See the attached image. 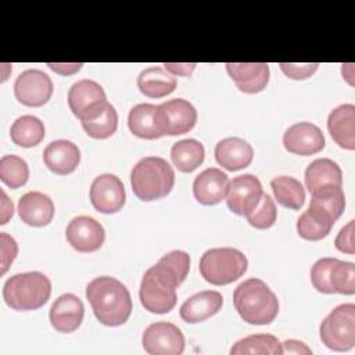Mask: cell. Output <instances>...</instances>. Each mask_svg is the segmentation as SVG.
Wrapping results in <instances>:
<instances>
[{
    "instance_id": "cell-1",
    "label": "cell",
    "mask_w": 355,
    "mask_h": 355,
    "mask_svg": "<svg viewBox=\"0 0 355 355\" xmlns=\"http://www.w3.org/2000/svg\"><path fill=\"white\" fill-rule=\"evenodd\" d=\"M190 270V255L173 250L150 266L140 282L139 298L143 308L151 313H168L178 301L176 288L186 280Z\"/></svg>"
},
{
    "instance_id": "cell-2",
    "label": "cell",
    "mask_w": 355,
    "mask_h": 355,
    "mask_svg": "<svg viewBox=\"0 0 355 355\" xmlns=\"http://www.w3.org/2000/svg\"><path fill=\"white\" fill-rule=\"evenodd\" d=\"M86 298L94 316L104 326H122L132 313L129 290L112 276H98L90 280L86 286Z\"/></svg>"
},
{
    "instance_id": "cell-3",
    "label": "cell",
    "mask_w": 355,
    "mask_h": 355,
    "mask_svg": "<svg viewBox=\"0 0 355 355\" xmlns=\"http://www.w3.org/2000/svg\"><path fill=\"white\" fill-rule=\"evenodd\" d=\"M233 305L240 318L250 324H269L279 313L276 294L258 277L247 279L234 288Z\"/></svg>"
},
{
    "instance_id": "cell-4",
    "label": "cell",
    "mask_w": 355,
    "mask_h": 355,
    "mask_svg": "<svg viewBox=\"0 0 355 355\" xmlns=\"http://www.w3.org/2000/svg\"><path fill=\"white\" fill-rule=\"evenodd\" d=\"M130 186L141 201H154L166 197L175 186V171L161 157H144L132 168Z\"/></svg>"
},
{
    "instance_id": "cell-5",
    "label": "cell",
    "mask_w": 355,
    "mask_h": 355,
    "mask_svg": "<svg viewBox=\"0 0 355 355\" xmlns=\"http://www.w3.org/2000/svg\"><path fill=\"white\" fill-rule=\"evenodd\" d=\"M51 295V282L42 272H24L8 277L3 286V298L14 311L42 308Z\"/></svg>"
},
{
    "instance_id": "cell-6",
    "label": "cell",
    "mask_w": 355,
    "mask_h": 355,
    "mask_svg": "<svg viewBox=\"0 0 355 355\" xmlns=\"http://www.w3.org/2000/svg\"><path fill=\"white\" fill-rule=\"evenodd\" d=\"M248 268V259L237 248L216 247L207 250L200 258V273L214 286H226L240 279Z\"/></svg>"
},
{
    "instance_id": "cell-7",
    "label": "cell",
    "mask_w": 355,
    "mask_h": 355,
    "mask_svg": "<svg viewBox=\"0 0 355 355\" xmlns=\"http://www.w3.org/2000/svg\"><path fill=\"white\" fill-rule=\"evenodd\" d=\"M322 343L333 351H349L355 345V305L341 304L336 306L320 323Z\"/></svg>"
},
{
    "instance_id": "cell-8",
    "label": "cell",
    "mask_w": 355,
    "mask_h": 355,
    "mask_svg": "<svg viewBox=\"0 0 355 355\" xmlns=\"http://www.w3.org/2000/svg\"><path fill=\"white\" fill-rule=\"evenodd\" d=\"M110 103L100 83L92 79H80L68 90V107L80 122L97 119Z\"/></svg>"
},
{
    "instance_id": "cell-9",
    "label": "cell",
    "mask_w": 355,
    "mask_h": 355,
    "mask_svg": "<svg viewBox=\"0 0 355 355\" xmlns=\"http://www.w3.org/2000/svg\"><path fill=\"white\" fill-rule=\"evenodd\" d=\"M197 122L196 107L184 98H172L157 105V123L162 136L190 132Z\"/></svg>"
},
{
    "instance_id": "cell-10",
    "label": "cell",
    "mask_w": 355,
    "mask_h": 355,
    "mask_svg": "<svg viewBox=\"0 0 355 355\" xmlns=\"http://www.w3.org/2000/svg\"><path fill=\"white\" fill-rule=\"evenodd\" d=\"M146 352L151 355H180L184 351V336L171 322H155L146 327L141 336Z\"/></svg>"
},
{
    "instance_id": "cell-11",
    "label": "cell",
    "mask_w": 355,
    "mask_h": 355,
    "mask_svg": "<svg viewBox=\"0 0 355 355\" xmlns=\"http://www.w3.org/2000/svg\"><path fill=\"white\" fill-rule=\"evenodd\" d=\"M262 194L261 180L255 175L244 173L229 182L225 200L233 214L247 216L258 207Z\"/></svg>"
},
{
    "instance_id": "cell-12",
    "label": "cell",
    "mask_w": 355,
    "mask_h": 355,
    "mask_svg": "<svg viewBox=\"0 0 355 355\" xmlns=\"http://www.w3.org/2000/svg\"><path fill=\"white\" fill-rule=\"evenodd\" d=\"M14 96L26 107H42L53 96V80L40 69H25L14 82Z\"/></svg>"
},
{
    "instance_id": "cell-13",
    "label": "cell",
    "mask_w": 355,
    "mask_h": 355,
    "mask_svg": "<svg viewBox=\"0 0 355 355\" xmlns=\"http://www.w3.org/2000/svg\"><path fill=\"white\" fill-rule=\"evenodd\" d=\"M89 196L94 209L101 214H115L123 208L126 201L125 186L112 173H103L94 178Z\"/></svg>"
},
{
    "instance_id": "cell-14",
    "label": "cell",
    "mask_w": 355,
    "mask_h": 355,
    "mask_svg": "<svg viewBox=\"0 0 355 355\" xmlns=\"http://www.w3.org/2000/svg\"><path fill=\"white\" fill-rule=\"evenodd\" d=\"M65 237L73 250L89 254L101 248L105 240V230L94 218L79 215L72 218L67 225Z\"/></svg>"
},
{
    "instance_id": "cell-15",
    "label": "cell",
    "mask_w": 355,
    "mask_h": 355,
    "mask_svg": "<svg viewBox=\"0 0 355 355\" xmlns=\"http://www.w3.org/2000/svg\"><path fill=\"white\" fill-rule=\"evenodd\" d=\"M326 139L319 126L311 122H297L283 135L284 148L297 155L318 154L324 148Z\"/></svg>"
},
{
    "instance_id": "cell-16",
    "label": "cell",
    "mask_w": 355,
    "mask_h": 355,
    "mask_svg": "<svg viewBox=\"0 0 355 355\" xmlns=\"http://www.w3.org/2000/svg\"><path fill=\"white\" fill-rule=\"evenodd\" d=\"M85 316V305L82 300L72 294H61L51 305L49 319L54 330L60 333H72L79 329Z\"/></svg>"
},
{
    "instance_id": "cell-17",
    "label": "cell",
    "mask_w": 355,
    "mask_h": 355,
    "mask_svg": "<svg viewBox=\"0 0 355 355\" xmlns=\"http://www.w3.org/2000/svg\"><path fill=\"white\" fill-rule=\"evenodd\" d=\"M226 71L237 89L255 94L262 92L269 82V65L266 62H227Z\"/></svg>"
},
{
    "instance_id": "cell-18",
    "label": "cell",
    "mask_w": 355,
    "mask_h": 355,
    "mask_svg": "<svg viewBox=\"0 0 355 355\" xmlns=\"http://www.w3.org/2000/svg\"><path fill=\"white\" fill-rule=\"evenodd\" d=\"M229 179L219 168H207L193 182L194 198L202 205H216L225 200Z\"/></svg>"
},
{
    "instance_id": "cell-19",
    "label": "cell",
    "mask_w": 355,
    "mask_h": 355,
    "mask_svg": "<svg viewBox=\"0 0 355 355\" xmlns=\"http://www.w3.org/2000/svg\"><path fill=\"white\" fill-rule=\"evenodd\" d=\"M44 165L55 175L72 173L80 162V150L71 140H54L43 150Z\"/></svg>"
},
{
    "instance_id": "cell-20",
    "label": "cell",
    "mask_w": 355,
    "mask_h": 355,
    "mask_svg": "<svg viewBox=\"0 0 355 355\" xmlns=\"http://www.w3.org/2000/svg\"><path fill=\"white\" fill-rule=\"evenodd\" d=\"M215 159L226 171L236 172L247 168L254 158L252 146L241 137H226L215 146Z\"/></svg>"
},
{
    "instance_id": "cell-21",
    "label": "cell",
    "mask_w": 355,
    "mask_h": 355,
    "mask_svg": "<svg viewBox=\"0 0 355 355\" xmlns=\"http://www.w3.org/2000/svg\"><path fill=\"white\" fill-rule=\"evenodd\" d=\"M18 215L29 226H47L54 218V202L42 191H28L18 201Z\"/></svg>"
},
{
    "instance_id": "cell-22",
    "label": "cell",
    "mask_w": 355,
    "mask_h": 355,
    "mask_svg": "<svg viewBox=\"0 0 355 355\" xmlns=\"http://www.w3.org/2000/svg\"><path fill=\"white\" fill-rule=\"evenodd\" d=\"M223 297L219 291L204 290L189 297L179 309L182 320L186 323H200L220 311Z\"/></svg>"
},
{
    "instance_id": "cell-23",
    "label": "cell",
    "mask_w": 355,
    "mask_h": 355,
    "mask_svg": "<svg viewBox=\"0 0 355 355\" xmlns=\"http://www.w3.org/2000/svg\"><path fill=\"white\" fill-rule=\"evenodd\" d=\"M331 139L344 150H355V105L341 104L327 116Z\"/></svg>"
},
{
    "instance_id": "cell-24",
    "label": "cell",
    "mask_w": 355,
    "mask_h": 355,
    "mask_svg": "<svg viewBox=\"0 0 355 355\" xmlns=\"http://www.w3.org/2000/svg\"><path fill=\"white\" fill-rule=\"evenodd\" d=\"M305 186L309 193L326 186H343V171L330 158H318L305 169Z\"/></svg>"
},
{
    "instance_id": "cell-25",
    "label": "cell",
    "mask_w": 355,
    "mask_h": 355,
    "mask_svg": "<svg viewBox=\"0 0 355 355\" xmlns=\"http://www.w3.org/2000/svg\"><path fill=\"white\" fill-rule=\"evenodd\" d=\"M178 80L161 67H148L137 76V87L150 98H162L176 89Z\"/></svg>"
},
{
    "instance_id": "cell-26",
    "label": "cell",
    "mask_w": 355,
    "mask_h": 355,
    "mask_svg": "<svg viewBox=\"0 0 355 355\" xmlns=\"http://www.w3.org/2000/svg\"><path fill=\"white\" fill-rule=\"evenodd\" d=\"M129 130L140 139L154 140L162 137L157 123V105L141 103L135 105L128 115Z\"/></svg>"
},
{
    "instance_id": "cell-27",
    "label": "cell",
    "mask_w": 355,
    "mask_h": 355,
    "mask_svg": "<svg viewBox=\"0 0 355 355\" xmlns=\"http://www.w3.org/2000/svg\"><path fill=\"white\" fill-rule=\"evenodd\" d=\"M308 208L336 222L343 215L345 208L344 190L338 186H326L318 189L312 193L311 204Z\"/></svg>"
},
{
    "instance_id": "cell-28",
    "label": "cell",
    "mask_w": 355,
    "mask_h": 355,
    "mask_svg": "<svg viewBox=\"0 0 355 355\" xmlns=\"http://www.w3.org/2000/svg\"><path fill=\"white\" fill-rule=\"evenodd\" d=\"M44 123L35 115L18 116L10 129V137L12 143L24 148H31L40 144L44 139Z\"/></svg>"
},
{
    "instance_id": "cell-29",
    "label": "cell",
    "mask_w": 355,
    "mask_h": 355,
    "mask_svg": "<svg viewBox=\"0 0 355 355\" xmlns=\"http://www.w3.org/2000/svg\"><path fill=\"white\" fill-rule=\"evenodd\" d=\"M205 158V148L196 139H183L173 143L171 148V159L173 165L184 173L196 171Z\"/></svg>"
},
{
    "instance_id": "cell-30",
    "label": "cell",
    "mask_w": 355,
    "mask_h": 355,
    "mask_svg": "<svg viewBox=\"0 0 355 355\" xmlns=\"http://www.w3.org/2000/svg\"><path fill=\"white\" fill-rule=\"evenodd\" d=\"M270 189L277 202L288 209H300L305 202V189L293 176H276L270 180Z\"/></svg>"
},
{
    "instance_id": "cell-31",
    "label": "cell",
    "mask_w": 355,
    "mask_h": 355,
    "mask_svg": "<svg viewBox=\"0 0 355 355\" xmlns=\"http://www.w3.org/2000/svg\"><path fill=\"white\" fill-rule=\"evenodd\" d=\"M232 355L243 354H262V355H280L282 343L273 334H251L239 340L232 348Z\"/></svg>"
},
{
    "instance_id": "cell-32",
    "label": "cell",
    "mask_w": 355,
    "mask_h": 355,
    "mask_svg": "<svg viewBox=\"0 0 355 355\" xmlns=\"http://www.w3.org/2000/svg\"><path fill=\"white\" fill-rule=\"evenodd\" d=\"M333 225H334L333 220L308 208L297 219V233L304 240L318 241L324 239L330 233Z\"/></svg>"
},
{
    "instance_id": "cell-33",
    "label": "cell",
    "mask_w": 355,
    "mask_h": 355,
    "mask_svg": "<svg viewBox=\"0 0 355 355\" xmlns=\"http://www.w3.org/2000/svg\"><path fill=\"white\" fill-rule=\"evenodd\" d=\"M0 179L12 190L25 186L29 179V166L26 161L14 154L3 155L0 158Z\"/></svg>"
},
{
    "instance_id": "cell-34",
    "label": "cell",
    "mask_w": 355,
    "mask_h": 355,
    "mask_svg": "<svg viewBox=\"0 0 355 355\" xmlns=\"http://www.w3.org/2000/svg\"><path fill=\"white\" fill-rule=\"evenodd\" d=\"M331 294L338 293L344 295L355 294V265L354 262L340 261L336 258L329 276Z\"/></svg>"
},
{
    "instance_id": "cell-35",
    "label": "cell",
    "mask_w": 355,
    "mask_h": 355,
    "mask_svg": "<svg viewBox=\"0 0 355 355\" xmlns=\"http://www.w3.org/2000/svg\"><path fill=\"white\" fill-rule=\"evenodd\" d=\"M82 128L87 136L93 139H108L118 128V112L112 104H108L104 112L94 121L82 122Z\"/></svg>"
},
{
    "instance_id": "cell-36",
    "label": "cell",
    "mask_w": 355,
    "mask_h": 355,
    "mask_svg": "<svg viewBox=\"0 0 355 355\" xmlns=\"http://www.w3.org/2000/svg\"><path fill=\"white\" fill-rule=\"evenodd\" d=\"M245 218H247V222L255 229L265 230V229L272 227L277 218L276 204L272 200V197L269 194L263 193L258 207L251 214H248Z\"/></svg>"
},
{
    "instance_id": "cell-37",
    "label": "cell",
    "mask_w": 355,
    "mask_h": 355,
    "mask_svg": "<svg viewBox=\"0 0 355 355\" xmlns=\"http://www.w3.org/2000/svg\"><path fill=\"white\" fill-rule=\"evenodd\" d=\"M334 261L336 258L333 257H323V258H319L311 268V282H312V286L319 293L331 294L329 276H330V269Z\"/></svg>"
},
{
    "instance_id": "cell-38",
    "label": "cell",
    "mask_w": 355,
    "mask_h": 355,
    "mask_svg": "<svg viewBox=\"0 0 355 355\" xmlns=\"http://www.w3.org/2000/svg\"><path fill=\"white\" fill-rule=\"evenodd\" d=\"M17 254H18V244H17L15 239L4 232L0 233V255H1L0 273L1 275H4L8 270L10 265L17 258Z\"/></svg>"
},
{
    "instance_id": "cell-39",
    "label": "cell",
    "mask_w": 355,
    "mask_h": 355,
    "mask_svg": "<svg viewBox=\"0 0 355 355\" xmlns=\"http://www.w3.org/2000/svg\"><path fill=\"white\" fill-rule=\"evenodd\" d=\"M282 72L294 80H304L311 78L319 68L318 62H306V64H293V62H280L279 64Z\"/></svg>"
},
{
    "instance_id": "cell-40",
    "label": "cell",
    "mask_w": 355,
    "mask_h": 355,
    "mask_svg": "<svg viewBox=\"0 0 355 355\" xmlns=\"http://www.w3.org/2000/svg\"><path fill=\"white\" fill-rule=\"evenodd\" d=\"M354 227H355V220H349L344 227H341V230L338 232V234L336 236L334 240V245L338 251L354 255L355 254V241H354Z\"/></svg>"
},
{
    "instance_id": "cell-41",
    "label": "cell",
    "mask_w": 355,
    "mask_h": 355,
    "mask_svg": "<svg viewBox=\"0 0 355 355\" xmlns=\"http://www.w3.org/2000/svg\"><path fill=\"white\" fill-rule=\"evenodd\" d=\"M162 67L165 71H168L171 75H173L176 78V76H190L193 73L194 68L197 67V64H194V62H190V64L189 62H179V64L165 62V64H162Z\"/></svg>"
},
{
    "instance_id": "cell-42",
    "label": "cell",
    "mask_w": 355,
    "mask_h": 355,
    "mask_svg": "<svg viewBox=\"0 0 355 355\" xmlns=\"http://www.w3.org/2000/svg\"><path fill=\"white\" fill-rule=\"evenodd\" d=\"M282 354H297V355H311L312 349L302 341L300 340H286L282 343Z\"/></svg>"
},
{
    "instance_id": "cell-43",
    "label": "cell",
    "mask_w": 355,
    "mask_h": 355,
    "mask_svg": "<svg viewBox=\"0 0 355 355\" xmlns=\"http://www.w3.org/2000/svg\"><path fill=\"white\" fill-rule=\"evenodd\" d=\"M47 67H50V69L54 71L55 73L67 76V75H73V73L79 72L80 68L83 67V64L82 62H72V64H69V62H67V64L65 62H61V64L49 62Z\"/></svg>"
},
{
    "instance_id": "cell-44",
    "label": "cell",
    "mask_w": 355,
    "mask_h": 355,
    "mask_svg": "<svg viewBox=\"0 0 355 355\" xmlns=\"http://www.w3.org/2000/svg\"><path fill=\"white\" fill-rule=\"evenodd\" d=\"M1 225H6L7 220L14 215V205L12 201L8 200L6 193L1 190Z\"/></svg>"
},
{
    "instance_id": "cell-45",
    "label": "cell",
    "mask_w": 355,
    "mask_h": 355,
    "mask_svg": "<svg viewBox=\"0 0 355 355\" xmlns=\"http://www.w3.org/2000/svg\"><path fill=\"white\" fill-rule=\"evenodd\" d=\"M341 67H343V71H345V69H349L351 72L354 71V65H352V64H345V65L343 64ZM352 76H354L352 73H349V76H347V80L349 82V85H354V82H352Z\"/></svg>"
}]
</instances>
